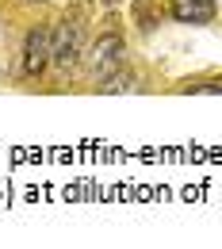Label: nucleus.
<instances>
[{
    "mask_svg": "<svg viewBox=\"0 0 222 249\" xmlns=\"http://www.w3.org/2000/svg\"><path fill=\"white\" fill-rule=\"evenodd\" d=\"M50 62L58 69H73L81 62V27L62 19V27H54V42H50Z\"/></svg>",
    "mask_w": 222,
    "mask_h": 249,
    "instance_id": "nucleus-1",
    "label": "nucleus"
},
{
    "mask_svg": "<svg viewBox=\"0 0 222 249\" xmlns=\"http://www.w3.org/2000/svg\"><path fill=\"white\" fill-rule=\"evenodd\" d=\"M50 42H54V31L46 27H34L23 42V73L27 77H38L46 65H50Z\"/></svg>",
    "mask_w": 222,
    "mask_h": 249,
    "instance_id": "nucleus-2",
    "label": "nucleus"
},
{
    "mask_svg": "<svg viewBox=\"0 0 222 249\" xmlns=\"http://www.w3.org/2000/svg\"><path fill=\"white\" fill-rule=\"evenodd\" d=\"M215 16H219V4L215 0H172V19L176 23L207 27V23H215Z\"/></svg>",
    "mask_w": 222,
    "mask_h": 249,
    "instance_id": "nucleus-3",
    "label": "nucleus"
},
{
    "mask_svg": "<svg viewBox=\"0 0 222 249\" xmlns=\"http://www.w3.org/2000/svg\"><path fill=\"white\" fill-rule=\"evenodd\" d=\"M119 62H123V38L119 35H103L92 46V73L103 81L111 69H119Z\"/></svg>",
    "mask_w": 222,
    "mask_h": 249,
    "instance_id": "nucleus-4",
    "label": "nucleus"
},
{
    "mask_svg": "<svg viewBox=\"0 0 222 249\" xmlns=\"http://www.w3.org/2000/svg\"><path fill=\"white\" fill-rule=\"evenodd\" d=\"M127 89H134V77H127V73H107L100 85V92H127Z\"/></svg>",
    "mask_w": 222,
    "mask_h": 249,
    "instance_id": "nucleus-5",
    "label": "nucleus"
},
{
    "mask_svg": "<svg viewBox=\"0 0 222 249\" xmlns=\"http://www.w3.org/2000/svg\"><path fill=\"white\" fill-rule=\"evenodd\" d=\"M184 92H211V96H219L222 92V81H199V85H188Z\"/></svg>",
    "mask_w": 222,
    "mask_h": 249,
    "instance_id": "nucleus-6",
    "label": "nucleus"
}]
</instances>
